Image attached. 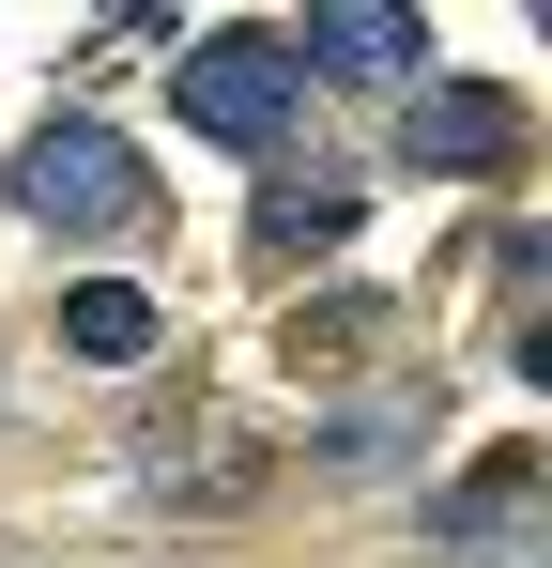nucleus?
<instances>
[{
	"label": "nucleus",
	"instance_id": "nucleus-1",
	"mask_svg": "<svg viewBox=\"0 0 552 568\" xmlns=\"http://www.w3.org/2000/svg\"><path fill=\"white\" fill-rule=\"evenodd\" d=\"M170 93H184L200 139H276V123L307 108V78H292V47H276V31H200V47L170 62Z\"/></svg>",
	"mask_w": 552,
	"mask_h": 568
},
{
	"label": "nucleus",
	"instance_id": "nucleus-2",
	"mask_svg": "<svg viewBox=\"0 0 552 568\" xmlns=\"http://www.w3.org/2000/svg\"><path fill=\"white\" fill-rule=\"evenodd\" d=\"M16 215H47V231H123V215H139V154H123L108 123H47V139L16 154Z\"/></svg>",
	"mask_w": 552,
	"mask_h": 568
},
{
	"label": "nucleus",
	"instance_id": "nucleus-3",
	"mask_svg": "<svg viewBox=\"0 0 552 568\" xmlns=\"http://www.w3.org/2000/svg\"><path fill=\"white\" fill-rule=\"evenodd\" d=\"M399 154H415V170H522V93L446 78V93H415V108H399Z\"/></svg>",
	"mask_w": 552,
	"mask_h": 568
},
{
	"label": "nucleus",
	"instance_id": "nucleus-4",
	"mask_svg": "<svg viewBox=\"0 0 552 568\" xmlns=\"http://www.w3.org/2000/svg\"><path fill=\"white\" fill-rule=\"evenodd\" d=\"M292 78H415L430 62V16H384V0H323L307 31H276Z\"/></svg>",
	"mask_w": 552,
	"mask_h": 568
},
{
	"label": "nucleus",
	"instance_id": "nucleus-5",
	"mask_svg": "<svg viewBox=\"0 0 552 568\" xmlns=\"http://www.w3.org/2000/svg\"><path fill=\"white\" fill-rule=\"evenodd\" d=\"M522 507H538V446H491V462L430 507V554H507V538H522Z\"/></svg>",
	"mask_w": 552,
	"mask_h": 568
},
{
	"label": "nucleus",
	"instance_id": "nucleus-6",
	"mask_svg": "<svg viewBox=\"0 0 552 568\" xmlns=\"http://www.w3.org/2000/svg\"><path fill=\"white\" fill-rule=\"evenodd\" d=\"M62 338H78L92 369H139L170 323H154V292H139V277H78V292H62Z\"/></svg>",
	"mask_w": 552,
	"mask_h": 568
},
{
	"label": "nucleus",
	"instance_id": "nucleus-7",
	"mask_svg": "<svg viewBox=\"0 0 552 568\" xmlns=\"http://www.w3.org/2000/svg\"><path fill=\"white\" fill-rule=\"evenodd\" d=\"M430 430H446V399H415V384H399V399H354V415L323 430V476H384V462H415Z\"/></svg>",
	"mask_w": 552,
	"mask_h": 568
},
{
	"label": "nucleus",
	"instance_id": "nucleus-8",
	"mask_svg": "<svg viewBox=\"0 0 552 568\" xmlns=\"http://www.w3.org/2000/svg\"><path fill=\"white\" fill-rule=\"evenodd\" d=\"M368 215V185H338V170H276V200H262V262H307V246H338Z\"/></svg>",
	"mask_w": 552,
	"mask_h": 568
},
{
	"label": "nucleus",
	"instance_id": "nucleus-9",
	"mask_svg": "<svg viewBox=\"0 0 552 568\" xmlns=\"http://www.w3.org/2000/svg\"><path fill=\"white\" fill-rule=\"evenodd\" d=\"M154 491H200V507H231V491H262L246 446H200V462H154Z\"/></svg>",
	"mask_w": 552,
	"mask_h": 568
},
{
	"label": "nucleus",
	"instance_id": "nucleus-10",
	"mask_svg": "<svg viewBox=\"0 0 552 568\" xmlns=\"http://www.w3.org/2000/svg\"><path fill=\"white\" fill-rule=\"evenodd\" d=\"M368 307H384V292H323V307L292 323V354H354V338H368Z\"/></svg>",
	"mask_w": 552,
	"mask_h": 568
}]
</instances>
